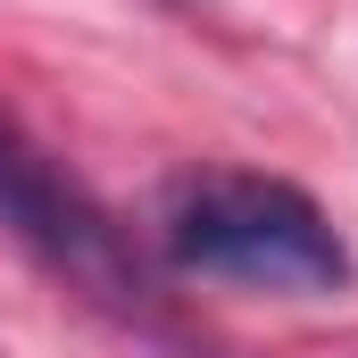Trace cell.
<instances>
[{
  "instance_id": "cell-1",
  "label": "cell",
  "mask_w": 358,
  "mask_h": 358,
  "mask_svg": "<svg viewBox=\"0 0 358 358\" xmlns=\"http://www.w3.org/2000/svg\"><path fill=\"white\" fill-rule=\"evenodd\" d=\"M159 225H167V259L208 283H242L275 300H325L350 283L334 217L283 176H183Z\"/></svg>"
},
{
  "instance_id": "cell-2",
  "label": "cell",
  "mask_w": 358,
  "mask_h": 358,
  "mask_svg": "<svg viewBox=\"0 0 358 358\" xmlns=\"http://www.w3.org/2000/svg\"><path fill=\"white\" fill-rule=\"evenodd\" d=\"M0 225H8L50 275H67L84 300H100L108 317L159 325V308H150V275H142V259L125 250V234L108 225V208L84 200V192L59 176L8 117H0Z\"/></svg>"
}]
</instances>
